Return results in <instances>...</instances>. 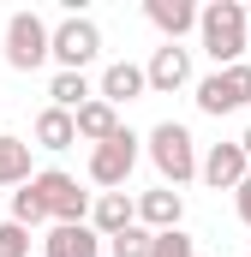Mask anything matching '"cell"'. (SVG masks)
<instances>
[{
  "mask_svg": "<svg viewBox=\"0 0 251 257\" xmlns=\"http://www.w3.org/2000/svg\"><path fill=\"white\" fill-rule=\"evenodd\" d=\"M42 251L48 257H102V233L90 221H72V227H54L42 239Z\"/></svg>",
  "mask_w": 251,
  "mask_h": 257,
  "instance_id": "5bb4252c",
  "label": "cell"
},
{
  "mask_svg": "<svg viewBox=\"0 0 251 257\" xmlns=\"http://www.w3.org/2000/svg\"><path fill=\"white\" fill-rule=\"evenodd\" d=\"M78 138H90V144H108V138H120V108L114 102H90V108H78Z\"/></svg>",
  "mask_w": 251,
  "mask_h": 257,
  "instance_id": "2e32d148",
  "label": "cell"
},
{
  "mask_svg": "<svg viewBox=\"0 0 251 257\" xmlns=\"http://www.w3.org/2000/svg\"><path fill=\"white\" fill-rule=\"evenodd\" d=\"M0 257H30V227L0 221Z\"/></svg>",
  "mask_w": 251,
  "mask_h": 257,
  "instance_id": "7402d4cb",
  "label": "cell"
},
{
  "mask_svg": "<svg viewBox=\"0 0 251 257\" xmlns=\"http://www.w3.org/2000/svg\"><path fill=\"white\" fill-rule=\"evenodd\" d=\"M102 54V30L90 24V18H66V24H54V60H60V72H84V66Z\"/></svg>",
  "mask_w": 251,
  "mask_h": 257,
  "instance_id": "52a82bcc",
  "label": "cell"
},
{
  "mask_svg": "<svg viewBox=\"0 0 251 257\" xmlns=\"http://www.w3.org/2000/svg\"><path fill=\"white\" fill-rule=\"evenodd\" d=\"M12 221H18V227H36V221H48V203L36 197V186H18V192H12Z\"/></svg>",
  "mask_w": 251,
  "mask_h": 257,
  "instance_id": "ffe728a7",
  "label": "cell"
},
{
  "mask_svg": "<svg viewBox=\"0 0 251 257\" xmlns=\"http://www.w3.org/2000/svg\"><path fill=\"white\" fill-rule=\"evenodd\" d=\"M30 144L24 138H6L0 132V186H30Z\"/></svg>",
  "mask_w": 251,
  "mask_h": 257,
  "instance_id": "e0dca14e",
  "label": "cell"
},
{
  "mask_svg": "<svg viewBox=\"0 0 251 257\" xmlns=\"http://www.w3.org/2000/svg\"><path fill=\"white\" fill-rule=\"evenodd\" d=\"M150 257H197V239H191L186 227H174V233H156V251Z\"/></svg>",
  "mask_w": 251,
  "mask_h": 257,
  "instance_id": "44dd1931",
  "label": "cell"
},
{
  "mask_svg": "<svg viewBox=\"0 0 251 257\" xmlns=\"http://www.w3.org/2000/svg\"><path fill=\"white\" fill-rule=\"evenodd\" d=\"M251 102V66H227V72H209L203 84H197V108L209 114V120H221V114H233V108H245Z\"/></svg>",
  "mask_w": 251,
  "mask_h": 257,
  "instance_id": "5b68a950",
  "label": "cell"
},
{
  "mask_svg": "<svg viewBox=\"0 0 251 257\" xmlns=\"http://www.w3.org/2000/svg\"><path fill=\"white\" fill-rule=\"evenodd\" d=\"M144 18H150L168 42H180L186 30H197V18H203V12H197L191 0H144Z\"/></svg>",
  "mask_w": 251,
  "mask_h": 257,
  "instance_id": "8fae6325",
  "label": "cell"
},
{
  "mask_svg": "<svg viewBox=\"0 0 251 257\" xmlns=\"http://www.w3.org/2000/svg\"><path fill=\"white\" fill-rule=\"evenodd\" d=\"M180 215H186V203H180L174 186H156V192L138 197V221H144L150 233H174V227H180Z\"/></svg>",
  "mask_w": 251,
  "mask_h": 257,
  "instance_id": "30bf717a",
  "label": "cell"
},
{
  "mask_svg": "<svg viewBox=\"0 0 251 257\" xmlns=\"http://www.w3.org/2000/svg\"><path fill=\"white\" fill-rule=\"evenodd\" d=\"M245 180H251V162H245V150H239V138H233V144H209V156H203V186L239 192Z\"/></svg>",
  "mask_w": 251,
  "mask_h": 257,
  "instance_id": "ba28073f",
  "label": "cell"
},
{
  "mask_svg": "<svg viewBox=\"0 0 251 257\" xmlns=\"http://www.w3.org/2000/svg\"><path fill=\"white\" fill-rule=\"evenodd\" d=\"M150 251H156V233H150L144 221H138V227H126V233H114V239H108V257H150Z\"/></svg>",
  "mask_w": 251,
  "mask_h": 257,
  "instance_id": "d6986e66",
  "label": "cell"
},
{
  "mask_svg": "<svg viewBox=\"0 0 251 257\" xmlns=\"http://www.w3.org/2000/svg\"><path fill=\"white\" fill-rule=\"evenodd\" d=\"M48 96H54V108H66V114H78V108H90V102H96V90H90V78H84V72H54Z\"/></svg>",
  "mask_w": 251,
  "mask_h": 257,
  "instance_id": "ac0fdd59",
  "label": "cell"
},
{
  "mask_svg": "<svg viewBox=\"0 0 251 257\" xmlns=\"http://www.w3.org/2000/svg\"><path fill=\"white\" fill-rule=\"evenodd\" d=\"M245 30H251V12L239 6V0H209V6H203L197 36H203V54L215 60V72L239 66V54H245Z\"/></svg>",
  "mask_w": 251,
  "mask_h": 257,
  "instance_id": "6da1fadb",
  "label": "cell"
},
{
  "mask_svg": "<svg viewBox=\"0 0 251 257\" xmlns=\"http://www.w3.org/2000/svg\"><path fill=\"white\" fill-rule=\"evenodd\" d=\"M144 72H150V90H156V96H174V90L191 84V54L180 48V42H162V48L150 54Z\"/></svg>",
  "mask_w": 251,
  "mask_h": 257,
  "instance_id": "9c48e42d",
  "label": "cell"
},
{
  "mask_svg": "<svg viewBox=\"0 0 251 257\" xmlns=\"http://www.w3.org/2000/svg\"><path fill=\"white\" fill-rule=\"evenodd\" d=\"M30 138H36V150H72V144H78V114H66V108L48 102V108L36 114Z\"/></svg>",
  "mask_w": 251,
  "mask_h": 257,
  "instance_id": "9a60e30c",
  "label": "cell"
},
{
  "mask_svg": "<svg viewBox=\"0 0 251 257\" xmlns=\"http://www.w3.org/2000/svg\"><path fill=\"white\" fill-rule=\"evenodd\" d=\"M90 227H96L102 239H114V233H126V227H138V203H132L126 192H102L96 209H90Z\"/></svg>",
  "mask_w": 251,
  "mask_h": 257,
  "instance_id": "4fadbf2b",
  "label": "cell"
},
{
  "mask_svg": "<svg viewBox=\"0 0 251 257\" xmlns=\"http://www.w3.org/2000/svg\"><path fill=\"white\" fill-rule=\"evenodd\" d=\"M132 168H138V138L126 126H120V138H108V144L90 150V180L108 186V192H120L126 180H132Z\"/></svg>",
  "mask_w": 251,
  "mask_h": 257,
  "instance_id": "8992f818",
  "label": "cell"
},
{
  "mask_svg": "<svg viewBox=\"0 0 251 257\" xmlns=\"http://www.w3.org/2000/svg\"><path fill=\"white\" fill-rule=\"evenodd\" d=\"M144 90H150V72H144V66H132V60H114L108 72H102V90H96V96L120 108V102H138Z\"/></svg>",
  "mask_w": 251,
  "mask_h": 257,
  "instance_id": "7c38bea8",
  "label": "cell"
},
{
  "mask_svg": "<svg viewBox=\"0 0 251 257\" xmlns=\"http://www.w3.org/2000/svg\"><path fill=\"white\" fill-rule=\"evenodd\" d=\"M30 186H36V197L48 203L54 227H72V221H90V209H96V203H90V192H84V186H78L72 174H60V168H42V174H36Z\"/></svg>",
  "mask_w": 251,
  "mask_h": 257,
  "instance_id": "277c9868",
  "label": "cell"
},
{
  "mask_svg": "<svg viewBox=\"0 0 251 257\" xmlns=\"http://www.w3.org/2000/svg\"><path fill=\"white\" fill-rule=\"evenodd\" d=\"M233 203H239V221H245V227H251V180H245V186H239V192H233Z\"/></svg>",
  "mask_w": 251,
  "mask_h": 257,
  "instance_id": "603a6c76",
  "label": "cell"
},
{
  "mask_svg": "<svg viewBox=\"0 0 251 257\" xmlns=\"http://www.w3.org/2000/svg\"><path fill=\"white\" fill-rule=\"evenodd\" d=\"M239 150H245V162H251V126H245V132H239Z\"/></svg>",
  "mask_w": 251,
  "mask_h": 257,
  "instance_id": "cb8c5ba5",
  "label": "cell"
},
{
  "mask_svg": "<svg viewBox=\"0 0 251 257\" xmlns=\"http://www.w3.org/2000/svg\"><path fill=\"white\" fill-rule=\"evenodd\" d=\"M150 162H156V174L168 180V186H186L203 174V162H197V144H191V132L180 120H162V126L150 132Z\"/></svg>",
  "mask_w": 251,
  "mask_h": 257,
  "instance_id": "7a4b0ae2",
  "label": "cell"
},
{
  "mask_svg": "<svg viewBox=\"0 0 251 257\" xmlns=\"http://www.w3.org/2000/svg\"><path fill=\"white\" fill-rule=\"evenodd\" d=\"M42 60H54V30L36 12H12L6 18V66L12 72H36Z\"/></svg>",
  "mask_w": 251,
  "mask_h": 257,
  "instance_id": "3957f363",
  "label": "cell"
}]
</instances>
